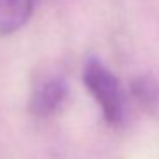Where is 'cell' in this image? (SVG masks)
<instances>
[{"label":"cell","mask_w":159,"mask_h":159,"mask_svg":"<svg viewBox=\"0 0 159 159\" xmlns=\"http://www.w3.org/2000/svg\"><path fill=\"white\" fill-rule=\"evenodd\" d=\"M34 0H0V34L19 31L33 14Z\"/></svg>","instance_id":"obj_3"},{"label":"cell","mask_w":159,"mask_h":159,"mask_svg":"<svg viewBox=\"0 0 159 159\" xmlns=\"http://www.w3.org/2000/svg\"><path fill=\"white\" fill-rule=\"evenodd\" d=\"M84 84L99 104L104 120L120 125L125 115V98L118 77L98 58H89L84 65Z\"/></svg>","instance_id":"obj_1"},{"label":"cell","mask_w":159,"mask_h":159,"mask_svg":"<svg viewBox=\"0 0 159 159\" xmlns=\"http://www.w3.org/2000/svg\"><path fill=\"white\" fill-rule=\"evenodd\" d=\"M69 86L62 77H50L36 87L31 98V111L36 116H52L65 103Z\"/></svg>","instance_id":"obj_2"},{"label":"cell","mask_w":159,"mask_h":159,"mask_svg":"<svg viewBox=\"0 0 159 159\" xmlns=\"http://www.w3.org/2000/svg\"><path fill=\"white\" fill-rule=\"evenodd\" d=\"M132 94L142 106L154 110L159 106V82L152 75H140L132 82Z\"/></svg>","instance_id":"obj_4"}]
</instances>
